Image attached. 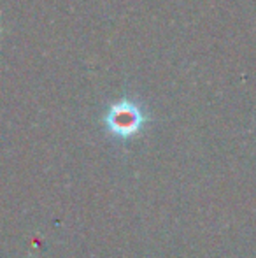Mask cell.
Wrapping results in <instances>:
<instances>
[{"label":"cell","instance_id":"7a4b0ae2","mask_svg":"<svg viewBox=\"0 0 256 258\" xmlns=\"http://www.w3.org/2000/svg\"><path fill=\"white\" fill-rule=\"evenodd\" d=\"M0 32H2V28H0Z\"/></svg>","mask_w":256,"mask_h":258},{"label":"cell","instance_id":"6da1fadb","mask_svg":"<svg viewBox=\"0 0 256 258\" xmlns=\"http://www.w3.org/2000/svg\"><path fill=\"white\" fill-rule=\"evenodd\" d=\"M147 119L149 118H147L142 104L125 97V99L109 105L106 116H104V125H106L107 132L113 134L114 137L130 139L142 130Z\"/></svg>","mask_w":256,"mask_h":258}]
</instances>
